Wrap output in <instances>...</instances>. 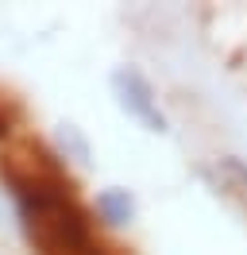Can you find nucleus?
Segmentation results:
<instances>
[{"label":"nucleus","instance_id":"20e7f679","mask_svg":"<svg viewBox=\"0 0 247 255\" xmlns=\"http://www.w3.org/2000/svg\"><path fill=\"white\" fill-rule=\"evenodd\" d=\"M58 139H62V147H74V151H77V159H89V147H85V139L77 135V128H74V124H62Z\"/></svg>","mask_w":247,"mask_h":255},{"label":"nucleus","instance_id":"f257e3e1","mask_svg":"<svg viewBox=\"0 0 247 255\" xmlns=\"http://www.w3.org/2000/svg\"><path fill=\"white\" fill-rule=\"evenodd\" d=\"M112 93L120 101V109L127 112V116H135L147 131H166V116H162L158 101H154L151 81L143 78L139 70H131V66L116 70V74H112Z\"/></svg>","mask_w":247,"mask_h":255},{"label":"nucleus","instance_id":"f03ea898","mask_svg":"<svg viewBox=\"0 0 247 255\" xmlns=\"http://www.w3.org/2000/svg\"><path fill=\"white\" fill-rule=\"evenodd\" d=\"M97 213L108 224H127L135 217V201H131L127 190H105V193H97Z\"/></svg>","mask_w":247,"mask_h":255},{"label":"nucleus","instance_id":"39448f33","mask_svg":"<svg viewBox=\"0 0 247 255\" xmlns=\"http://www.w3.org/2000/svg\"><path fill=\"white\" fill-rule=\"evenodd\" d=\"M4 135H8V120L0 116V139H4Z\"/></svg>","mask_w":247,"mask_h":255},{"label":"nucleus","instance_id":"7ed1b4c3","mask_svg":"<svg viewBox=\"0 0 247 255\" xmlns=\"http://www.w3.org/2000/svg\"><path fill=\"white\" fill-rule=\"evenodd\" d=\"M220 174L232 178V182L240 186V193L247 197V166H244L240 159H220Z\"/></svg>","mask_w":247,"mask_h":255}]
</instances>
